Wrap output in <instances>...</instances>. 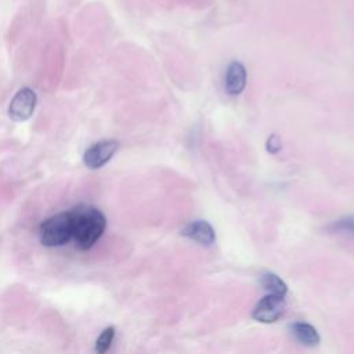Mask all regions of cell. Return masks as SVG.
I'll return each mask as SVG.
<instances>
[{"label":"cell","mask_w":354,"mask_h":354,"mask_svg":"<svg viewBox=\"0 0 354 354\" xmlns=\"http://www.w3.org/2000/svg\"><path fill=\"white\" fill-rule=\"evenodd\" d=\"M72 217V238L79 250H87L101 238L106 227V218L91 205H77L69 210Z\"/></svg>","instance_id":"6da1fadb"},{"label":"cell","mask_w":354,"mask_h":354,"mask_svg":"<svg viewBox=\"0 0 354 354\" xmlns=\"http://www.w3.org/2000/svg\"><path fill=\"white\" fill-rule=\"evenodd\" d=\"M72 238L71 212H62L46 218L39 227V239L47 248L65 245Z\"/></svg>","instance_id":"7a4b0ae2"},{"label":"cell","mask_w":354,"mask_h":354,"mask_svg":"<svg viewBox=\"0 0 354 354\" xmlns=\"http://www.w3.org/2000/svg\"><path fill=\"white\" fill-rule=\"evenodd\" d=\"M285 311V296L268 293L261 297L252 311V318L257 322L272 324L277 322Z\"/></svg>","instance_id":"3957f363"},{"label":"cell","mask_w":354,"mask_h":354,"mask_svg":"<svg viewBox=\"0 0 354 354\" xmlns=\"http://www.w3.org/2000/svg\"><path fill=\"white\" fill-rule=\"evenodd\" d=\"M36 98H37L36 93L29 87H24L18 90L8 106L10 118L15 122L28 120L33 115V111L36 106Z\"/></svg>","instance_id":"277c9868"},{"label":"cell","mask_w":354,"mask_h":354,"mask_svg":"<svg viewBox=\"0 0 354 354\" xmlns=\"http://www.w3.org/2000/svg\"><path fill=\"white\" fill-rule=\"evenodd\" d=\"M118 148H119V141L116 140L98 141L84 151L83 163L88 169H100L112 159Z\"/></svg>","instance_id":"5b68a950"},{"label":"cell","mask_w":354,"mask_h":354,"mask_svg":"<svg viewBox=\"0 0 354 354\" xmlns=\"http://www.w3.org/2000/svg\"><path fill=\"white\" fill-rule=\"evenodd\" d=\"M180 234L202 246H212L216 242V232L213 227L205 220H194L181 228Z\"/></svg>","instance_id":"8992f818"},{"label":"cell","mask_w":354,"mask_h":354,"mask_svg":"<svg viewBox=\"0 0 354 354\" xmlns=\"http://www.w3.org/2000/svg\"><path fill=\"white\" fill-rule=\"evenodd\" d=\"M246 79H248V73L243 64L239 61L230 62L225 71V77H224L225 91L230 95L241 94L246 86Z\"/></svg>","instance_id":"52a82bcc"},{"label":"cell","mask_w":354,"mask_h":354,"mask_svg":"<svg viewBox=\"0 0 354 354\" xmlns=\"http://www.w3.org/2000/svg\"><path fill=\"white\" fill-rule=\"evenodd\" d=\"M289 330L296 337V340L304 346L314 347V346H318L321 342V337L317 329L307 322H295L289 325Z\"/></svg>","instance_id":"ba28073f"},{"label":"cell","mask_w":354,"mask_h":354,"mask_svg":"<svg viewBox=\"0 0 354 354\" xmlns=\"http://www.w3.org/2000/svg\"><path fill=\"white\" fill-rule=\"evenodd\" d=\"M260 285L268 293H274L279 296H285L288 293V285L274 272H264L260 277Z\"/></svg>","instance_id":"9c48e42d"},{"label":"cell","mask_w":354,"mask_h":354,"mask_svg":"<svg viewBox=\"0 0 354 354\" xmlns=\"http://www.w3.org/2000/svg\"><path fill=\"white\" fill-rule=\"evenodd\" d=\"M113 337H115V328L113 326L105 328L95 340V351L100 354L106 353L113 342Z\"/></svg>","instance_id":"30bf717a"},{"label":"cell","mask_w":354,"mask_h":354,"mask_svg":"<svg viewBox=\"0 0 354 354\" xmlns=\"http://www.w3.org/2000/svg\"><path fill=\"white\" fill-rule=\"evenodd\" d=\"M266 149L268 153L271 155H277L279 153V151L282 149V141L279 140V137L277 134H271L267 141H266Z\"/></svg>","instance_id":"8fae6325"}]
</instances>
